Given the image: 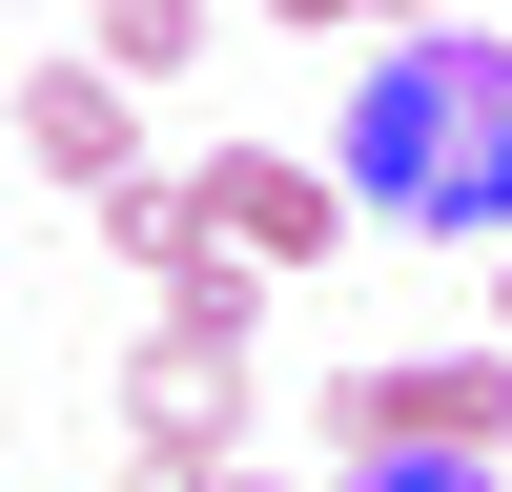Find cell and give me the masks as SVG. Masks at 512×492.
<instances>
[{"label": "cell", "instance_id": "1", "mask_svg": "<svg viewBox=\"0 0 512 492\" xmlns=\"http://www.w3.org/2000/svg\"><path fill=\"white\" fill-rule=\"evenodd\" d=\"M349 205L410 226V246H492L512 226V41L431 21V41H390L349 82Z\"/></svg>", "mask_w": 512, "mask_h": 492}, {"label": "cell", "instance_id": "2", "mask_svg": "<svg viewBox=\"0 0 512 492\" xmlns=\"http://www.w3.org/2000/svg\"><path fill=\"white\" fill-rule=\"evenodd\" d=\"M512 431V369L492 349H390V369H328V451H492Z\"/></svg>", "mask_w": 512, "mask_h": 492}, {"label": "cell", "instance_id": "3", "mask_svg": "<svg viewBox=\"0 0 512 492\" xmlns=\"http://www.w3.org/2000/svg\"><path fill=\"white\" fill-rule=\"evenodd\" d=\"M205 226L246 267H328L349 246V164H287V144H205Z\"/></svg>", "mask_w": 512, "mask_h": 492}, {"label": "cell", "instance_id": "4", "mask_svg": "<svg viewBox=\"0 0 512 492\" xmlns=\"http://www.w3.org/2000/svg\"><path fill=\"white\" fill-rule=\"evenodd\" d=\"M21 164L82 185V205L144 185V103H123V62H41V82H21Z\"/></svg>", "mask_w": 512, "mask_h": 492}, {"label": "cell", "instance_id": "5", "mask_svg": "<svg viewBox=\"0 0 512 492\" xmlns=\"http://www.w3.org/2000/svg\"><path fill=\"white\" fill-rule=\"evenodd\" d=\"M103 62H123V82H185V62H205V0H103Z\"/></svg>", "mask_w": 512, "mask_h": 492}, {"label": "cell", "instance_id": "6", "mask_svg": "<svg viewBox=\"0 0 512 492\" xmlns=\"http://www.w3.org/2000/svg\"><path fill=\"white\" fill-rule=\"evenodd\" d=\"M328 492H512V472H492V451H349Z\"/></svg>", "mask_w": 512, "mask_h": 492}, {"label": "cell", "instance_id": "7", "mask_svg": "<svg viewBox=\"0 0 512 492\" xmlns=\"http://www.w3.org/2000/svg\"><path fill=\"white\" fill-rule=\"evenodd\" d=\"M369 21H390V41H431V21H451V0H369Z\"/></svg>", "mask_w": 512, "mask_h": 492}, {"label": "cell", "instance_id": "8", "mask_svg": "<svg viewBox=\"0 0 512 492\" xmlns=\"http://www.w3.org/2000/svg\"><path fill=\"white\" fill-rule=\"evenodd\" d=\"M267 21H369V0H267Z\"/></svg>", "mask_w": 512, "mask_h": 492}, {"label": "cell", "instance_id": "9", "mask_svg": "<svg viewBox=\"0 0 512 492\" xmlns=\"http://www.w3.org/2000/svg\"><path fill=\"white\" fill-rule=\"evenodd\" d=\"M492 308H512V267H492Z\"/></svg>", "mask_w": 512, "mask_h": 492}, {"label": "cell", "instance_id": "10", "mask_svg": "<svg viewBox=\"0 0 512 492\" xmlns=\"http://www.w3.org/2000/svg\"><path fill=\"white\" fill-rule=\"evenodd\" d=\"M226 492H246V472H226Z\"/></svg>", "mask_w": 512, "mask_h": 492}]
</instances>
